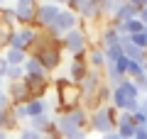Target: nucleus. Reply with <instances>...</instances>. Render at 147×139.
<instances>
[{
	"mask_svg": "<svg viewBox=\"0 0 147 139\" xmlns=\"http://www.w3.org/2000/svg\"><path fill=\"white\" fill-rule=\"evenodd\" d=\"M57 95H59V103H57V110L59 112H69V110H76L81 103V90L76 83H71L69 78H57Z\"/></svg>",
	"mask_w": 147,
	"mask_h": 139,
	"instance_id": "nucleus-1",
	"label": "nucleus"
},
{
	"mask_svg": "<svg viewBox=\"0 0 147 139\" xmlns=\"http://www.w3.org/2000/svg\"><path fill=\"white\" fill-rule=\"evenodd\" d=\"M115 112L118 110L113 105H103V108L93 110L91 112V129L93 132H100V134L113 132V127H115Z\"/></svg>",
	"mask_w": 147,
	"mask_h": 139,
	"instance_id": "nucleus-2",
	"label": "nucleus"
},
{
	"mask_svg": "<svg viewBox=\"0 0 147 139\" xmlns=\"http://www.w3.org/2000/svg\"><path fill=\"white\" fill-rule=\"evenodd\" d=\"M84 124H86V112L81 108H76V110H69V112H61V117L57 122V129L61 137H66V134L76 132V129H84Z\"/></svg>",
	"mask_w": 147,
	"mask_h": 139,
	"instance_id": "nucleus-3",
	"label": "nucleus"
},
{
	"mask_svg": "<svg viewBox=\"0 0 147 139\" xmlns=\"http://www.w3.org/2000/svg\"><path fill=\"white\" fill-rule=\"evenodd\" d=\"M76 25H79V15H76V12H71V10H61V12L57 15V20H54L47 29H49V37L59 39V37H64L66 32L76 29Z\"/></svg>",
	"mask_w": 147,
	"mask_h": 139,
	"instance_id": "nucleus-4",
	"label": "nucleus"
},
{
	"mask_svg": "<svg viewBox=\"0 0 147 139\" xmlns=\"http://www.w3.org/2000/svg\"><path fill=\"white\" fill-rule=\"evenodd\" d=\"M61 46L71 54V59L84 56V49H86V34H84V29H79V27H76V29L66 32V34L61 37Z\"/></svg>",
	"mask_w": 147,
	"mask_h": 139,
	"instance_id": "nucleus-5",
	"label": "nucleus"
},
{
	"mask_svg": "<svg viewBox=\"0 0 147 139\" xmlns=\"http://www.w3.org/2000/svg\"><path fill=\"white\" fill-rule=\"evenodd\" d=\"M37 37H39V32H37L34 27H20V29H15L7 49H20V51H25L27 46H32L37 41Z\"/></svg>",
	"mask_w": 147,
	"mask_h": 139,
	"instance_id": "nucleus-6",
	"label": "nucleus"
},
{
	"mask_svg": "<svg viewBox=\"0 0 147 139\" xmlns=\"http://www.w3.org/2000/svg\"><path fill=\"white\" fill-rule=\"evenodd\" d=\"M59 7L54 5L52 0H44V3H39V5H37V15H34V22L39 27H49L52 25L54 20H57V15H59Z\"/></svg>",
	"mask_w": 147,
	"mask_h": 139,
	"instance_id": "nucleus-7",
	"label": "nucleus"
},
{
	"mask_svg": "<svg viewBox=\"0 0 147 139\" xmlns=\"http://www.w3.org/2000/svg\"><path fill=\"white\" fill-rule=\"evenodd\" d=\"M15 15H17V22L30 27L34 22V15H37V0H17L15 3Z\"/></svg>",
	"mask_w": 147,
	"mask_h": 139,
	"instance_id": "nucleus-8",
	"label": "nucleus"
},
{
	"mask_svg": "<svg viewBox=\"0 0 147 139\" xmlns=\"http://www.w3.org/2000/svg\"><path fill=\"white\" fill-rule=\"evenodd\" d=\"M115 132L120 134L123 139H132V134H135V129H137V124L132 122V117H130V112H120L115 117Z\"/></svg>",
	"mask_w": 147,
	"mask_h": 139,
	"instance_id": "nucleus-9",
	"label": "nucleus"
},
{
	"mask_svg": "<svg viewBox=\"0 0 147 139\" xmlns=\"http://www.w3.org/2000/svg\"><path fill=\"white\" fill-rule=\"evenodd\" d=\"M22 71H25L27 78H47V68L39 63V59L34 56H27L25 63H22Z\"/></svg>",
	"mask_w": 147,
	"mask_h": 139,
	"instance_id": "nucleus-10",
	"label": "nucleus"
},
{
	"mask_svg": "<svg viewBox=\"0 0 147 139\" xmlns=\"http://www.w3.org/2000/svg\"><path fill=\"white\" fill-rule=\"evenodd\" d=\"M25 86L30 90V98H42L49 90V78H27L25 76Z\"/></svg>",
	"mask_w": 147,
	"mask_h": 139,
	"instance_id": "nucleus-11",
	"label": "nucleus"
},
{
	"mask_svg": "<svg viewBox=\"0 0 147 139\" xmlns=\"http://www.w3.org/2000/svg\"><path fill=\"white\" fill-rule=\"evenodd\" d=\"M88 63H86V59L84 56H76V59H71V63H69V81H76L79 83L81 78L88 73Z\"/></svg>",
	"mask_w": 147,
	"mask_h": 139,
	"instance_id": "nucleus-12",
	"label": "nucleus"
},
{
	"mask_svg": "<svg viewBox=\"0 0 147 139\" xmlns=\"http://www.w3.org/2000/svg\"><path fill=\"white\" fill-rule=\"evenodd\" d=\"M25 112H27V120L32 117H39V115H47V103L42 98H32L25 103Z\"/></svg>",
	"mask_w": 147,
	"mask_h": 139,
	"instance_id": "nucleus-13",
	"label": "nucleus"
},
{
	"mask_svg": "<svg viewBox=\"0 0 147 139\" xmlns=\"http://www.w3.org/2000/svg\"><path fill=\"white\" fill-rule=\"evenodd\" d=\"M137 12H140V10H137L135 5L125 3V5L115 12V17H113V20H118V22H130V20H135V17H137Z\"/></svg>",
	"mask_w": 147,
	"mask_h": 139,
	"instance_id": "nucleus-14",
	"label": "nucleus"
},
{
	"mask_svg": "<svg viewBox=\"0 0 147 139\" xmlns=\"http://www.w3.org/2000/svg\"><path fill=\"white\" fill-rule=\"evenodd\" d=\"M100 44H103V49H108V46H115V44H120V34L115 32V27H113V25L103 29V37H100Z\"/></svg>",
	"mask_w": 147,
	"mask_h": 139,
	"instance_id": "nucleus-15",
	"label": "nucleus"
},
{
	"mask_svg": "<svg viewBox=\"0 0 147 139\" xmlns=\"http://www.w3.org/2000/svg\"><path fill=\"white\" fill-rule=\"evenodd\" d=\"M118 88L125 93V98H127V100H140V90H137V86L130 81V78H123V83H120Z\"/></svg>",
	"mask_w": 147,
	"mask_h": 139,
	"instance_id": "nucleus-16",
	"label": "nucleus"
},
{
	"mask_svg": "<svg viewBox=\"0 0 147 139\" xmlns=\"http://www.w3.org/2000/svg\"><path fill=\"white\" fill-rule=\"evenodd\" d=\"M88 66L96 68V71H98L100 66H105V54H103V49H100V46L91 49V54H88Z\"/></svg>",
	"mask_w": 147,
	"mask_h": 139,
	"instance_id": "nucleus-17",
	"label": "nucleus"
},
{
	"mask_svg": "<svg viewBox=\"0 0 147 139\" xmlns=\"http://www.w3.org/2000/svg\"><path fill=\"white\" fill-rule=\"evenodd\" d=\"M25 59H27V54L20 51V49H7V51H5L7 66H20V63H25Z\"/></svg>",
	"mask_w": 147,
	"mask_h": 139,
	"instance_id": "nucleus-18",
	"label": "nucleus"
},
{
	"mask_svg": "<svg viewBox=\"0 0 147 139\" xmlns=\"http://www.w3.org/2000/svg\"><path fill=\"white\" fill-rule=\"evenodd\" d=\"M52 122H54V120L49 117V112L47 115H39V117H32L30 120V129H34V132H44Z\"/></svg>",
	"mask_w": 147,
	"mask_h": 139,
	"instance_id": "nucleus-19",
	"label": "nucleus"
},
{
	"mask_svg": "<svg viewBox=\"0 0 147 139\" xmlns=\"http://www.w3.org/2000/svg\"><path fill=\"white\" fill-rule=\"evenodd\" d=\"M12 34H15V27L5 25V22H0V49H7V46H10Z\"/></svg>",
	"mask_w": 147,
	"mask_h": 139,
	"instance_id": "nucleus-20",
	"label": "nucleus"
},
{
	"mask_svg": "<svg viewBox=\"0 0 147 139\" xmlns=\"http://www.w3.org/2000/svg\"><path fill=\"white\" fill-rule=\"evenodd\" d=\"M140 76H145V66L137 63V61H130V63H127V71H125V78L135 81V78H140Z\"/></svg>",
	"mask_w": 147,
	"mask_h": 139,
	"instance_id": "nucleus-21",
	"label": "nucleus"
},
{
	"mask_svg": "<svg viewBox=\"0 0 147 139\" xmlns=\"http://www.w3.org/2000/svg\"><path fill=\"white\" fill-rule=\"evenodd\" d=\"M103 54H105V63H115L118 59L123 56V49H120V44H115V46H108V49H103Z\"/></svg>",
	"mask_w": 147,
	"mask_h": 139,
	"instance_id": "nucleus-22",
	"label": "nucleus"
},
{
	"mask_svg": "<svg viewBox=\"0 0 147 139\" xmlns=\"http://www.w3.org/2000/svg\"><path fill=\"white\" fill-rule=\"evenodd\" d=\"M0 22H5V25L15 27V25H17V15H15V7H3V10H0Z\"/></svg>",
	"mask_w": 147,
	"mask_h": 139,
	"instance_id": "nucleus-23",
	"label": "nucleus"
},
{
	"mask_svg": "<svg viewBox=\"0 0 147 139\" xmlns=\"http://www.w3.org/2000/svg\"><path fill=\"white\" fill-rule=\"evenodd\" d=\"M130 41L137 46V49H142V51H147V27L142 32H137V34H130Z\"/></svg>",
	"mask_w": 147,
	"mask_h": 139,
	"instance_id": "nucleus-24",
	"label": "nucleus"
},
{
	"mask_svg": "<svg viewBox=\"0 0 147 139\" xmlns=\"http://www.w3.org/2000/svg\"><path fill=\"white\" fill-rule=\"evenodd\" d=\"M91 3H93V0H69V7H71V12L79 15V12L84 10L86 5H91Z\"/></svg>",
	"mask_w": 147,
	"mask_h": 139,
	"instance_id": "nucleus-25",
	"label": "nucleus"
},
{
	"mask_svg": "<svg viewBox=\"0 0 147 139\" xmlns=\"http://www.w3.org/2000/svg\"><path fill=\"white\" fill-rule=\"evenodd\" d=\"M20 139H44L42 132H34V129H20Z\"/></svg>",
	"mask_w": 147,
	"mask_h": 139,
	"instance_id": "nucleus-26",
	"label": "nucleus"
},
{
	"mask_svg": "<svg viewBox=\"0 0 147 139\" xmlns=\"http://www.w3.org/2000/svg\"><path fill=\"white\" fill-rule=\"evenodd\" d=\"M132 83H135V86H137V90H147V76H140V78H135V81H132Z\"/></svg>",
	"mask_w": 147,
	"mask_h": 139,
	"instance_id": "nucleus-27",
	"label": "nucleus"
},
{
	"mask_svg": "<svg viewBox=\"0 0 147 139\" xmlns=\"http://www.w3.org/2000/svg\"><path fill=\"white\" fill-rule=\"evenodd\" d=\"M7 105H10V95L5 90H0V110H5Z\"/></svg>",
	"mask_w": 147,
	"mask_h": 139,
	"instance_id": "nucleus-28",
	"label": "nucleus"
},
{
	"mask_svg": "<svg viewBox=\"0 0 147 139\" xmlns=\"http://www.w3.org/2000/svg\"><path fill=\"white\" fill-rule=\"evenodd\" d=\"M64 139H86V129H76V132H71V134H66Z\"/></svg>",
	"mask_w": 147,
	"mask_h": 139,
	"instance_id": "nucleus-29",
	"label": "nucleus"
},
{
	"mask_svg": "<svg viewBox=\"0 0 147 139\" xmlns=\"http://www.w3.org/2000/svg\"><path fill=\"white\" fill-rule=\"evenodd\" d=\"M132 139H147L145 127H137V129H135V134H132Z\"/></svg>",
	"mask_w": 147,
	"mask_h": 139,
	"instance_id": "nucleus-30",
	"label": "nucleus"
},
{
	"mask_svg": "<svg viewBox=\"0 0 147 139\" xmlns=\"http://www.w3.org/2000/svg\"><path fill=\"white\" fill-rule=\"evenodd\" d=\"M137 17H140V20H142V22L147 25V5H145V7H140V12H137Z\"/></svg>",
	"mask_w": 147,
	"mask_h": 139,
	"instance_id": "nucleus-31",
	"label": "nucleus"
},
{
	"mask_svg": "<svg viewBox=\"0 0 147 139\" xmlns=\"http://www.w3.org/2000/svg\"><path fill=\"white\" fill-rule=\"evenodd\" d=\"M140 112L147 117V98H140Z\"/></svg>",
	"mask_w": 147,
	"mask_h": 139,
	"instance_id": "nucleus-32",
	"label": "nucleus"
},
{
	"mask_svg": "<svg viewBox=\"0 0 147 139\" xmlns=\"http://www.w3.org/2000/svg\"><path fill=\"white\" fill-rule=\"evenodd\" d=\"M103 139H123V137H120V134L115 132V129H113V132H108V134H103Z\"/></svg>",
	"mask_w": 147,
	"mask_h": 139,
	"instance_id": "nucleus-33",
	"label": "nucleus"
},
{
	"mask_svg": "<svg viewBox=\"0 0 147 139\" xmlns=\"http://www.w3.org/2000/svg\"><path fill=\"white\" fill-rule=\"evenodd\" d=\"M5 120H7V112L0 110V129H5Z\"/></svg>",
	"mask_w": 147,
	"mask_h": 139,
	"instance_id": "nucleus-34",
	"label": "nucleus"
},
{
	"mask_svg": "<svg viewBox=\"0 0 147 139\" xmlns=\"http://www.w3.org/2000/svg\"><path fill=\"white\" fill-rule=\"evenodd\" d=\"M0 139H10V134H7L5 129H0Z\"/></svg>",
	"mask_w": 147,
	"mask_h": 139,
	"instance_id": "nucleus-35",
	"label": "nucleus"
},
{
	"mask_svg": "<svg viewBox=\"0 0 147 139\" xmlns=\"http://www.w3.org/2000/svg\"><path fill=\"white\" fill-rule=\"evenodd\" d=\"M52 3H54V5H57V3H69V0H52Z\"/></svg>",
	"mask_w": 147,
	"mask_h": 139,
	"instance_id": "nucleus-36",
	"label": "nucleus"
},
{
	"mask_svg": "<svg viewBox=\"0 0 147 139\" xmlns=\"http://www.w3.org/2000/svg\"><path fill=\"white\" fill-rule=\"evenodd\" d=\"M0 90H3V76H0Z\"/></svg>",
	"mask_w": 147,
	"mask_h": 139,
	"instance_id": "nucleus-37",
	"label": "nucleus"
},
{
	"mask_svg": "<svg viewBox=\"0 0 147 139\" xmlns=\"http://www.w3.org/2000/svg\"><path fill=\"white\" fill-rule=\"evenodd\" d=\"M145 132H147V124H145Z\"/></svg>",
	"mask_w": 147,
	"mask_h": 139,
	"instance_id": "nucleus-38",
	"label": "nucleus"
},
{
	"mask_svg": "<svg viewBox=\"0 0 147 139\" xmlns=\"http://www.w3.org/2000/svg\"><path fill=\"white\" fill-rule=\"evenodd\" d=\"M0 3H3V0H0Z\"/></svg>",
	"mask_w": 147,
	"mask_h": 139,
	"instance_id": "nucleus-39",
	"label": "nucleus"
}]
</instances>
